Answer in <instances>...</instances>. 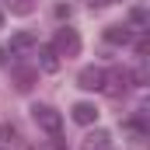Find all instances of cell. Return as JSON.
<instances>
[{"mask_svg": "<svg viewBox=\"0 0 150 150\" xmlns=\"http://www.w3.org/2000/svg\"><path fill=\"white\" fill-rule=\"evenodd\" d=\"M32 119L38 122V129H45L49 136H59V129H63V115L56 112L52 105H35L32 108Z\"/></svg>", "mask_w": 150, "mask_h": 150, "instance_id": "cell-1", "label": "cell"}, {"mask_svg": "<svg viewBox=\"0 0 150 150\" xmlns=\"http://www.w3.org/2000/svg\"><path fill=\"white\" fill-rule=\"evenodd\" d=\"M52 52L56 56H77L80 52V35H77L74 28H59L56 38H52Z\"/></svg>", "mask_w": 150, "mask_h": 150, "instance_id": "cell-2", "label": "cell"}, {"mask_svg": "<svg viewBox=\"0 0 150 150\" xmlns=\"http://www.w3.org/2000/svg\"><path fill=\"white\" fill-rule=\"evenodd\" d=\"M129 87V70H122V67H115V70H105V80H101V91H108V94H122Z\"/></svg>", "mask_w": 150, "mask_h": 150, "instance_id": "cell-3", "label": "cell"}, {"mask_svg": "<svg viewBox=\"0 0 150 150\" xmlns=\"http://www.w3.org/2000/svg\"><path fill=\"white\" fill-rule=\"evenodd\" d=\"M11 80H14V87L18 91H32L38 84V67H11Z\"/></svg>", "mask_w": 150, "mask_h": 150, "instance_id": "cell-4", "label": "cell"}, {"mask_svg": "<svg viewBox=\"0 0 150 150\" xmlns=\"http://www.w3.org/2000/svg\"><path fill=\"white\" fill-rule=\"evenodd\" d=\"M101 80H105V70H101V67H84V70L77 74V87H84V91H101Z\"/></svg>", "mask_w": 150, "mask_h": 150, "instance_id": "cell-5", "label": "cell"}, {"mask_svg": "<svg viewBox=\"0 0 150 150\" xmlns=\"http://www.w3.org/2000/svg\"><path fill=\"white\" fill-rule=\"evenodd\" d=\"M94 119H98V108H94L91 101H77L74 105V122L77 126H91Z\"/></svg>", "mask_w": 150, "mask_h": 150, "instance_id": "cell-6", "label": "cell"}, {"mask_svg": "<svg viewBox=\"0 0 150 150\" xmlns=\"http://www.w3.org/2000/svg\"><path fill=\"white\" fill-rule=\"evenodd\" d=\"M105 38H108L112 45H129L133 32H129V25H108V28H105Z\"/></svg>", "mask_w": 150, "mask_h": 150, "instance_id": "cell-7", "label": "cell"}, {"mask_svg": "<svg viewBox=\"0 0 150 150\" xmlns=\"http://www.w3.org/2000/svg\"><path fill=\"white\" fill-rule=\"evenodd\" d=\"M32 45H38L35 32H18V35H11V52H25V49H32Z\"/></svg>", "mask_w": 150, "mask_h": 150, "instance_id": "cell-8", "label": "cell"}, {"mask_svg": "<svg viewBox=\"0 0 150 150\" xmlns=\"http://www.w3.org/2000/svg\"><path fill=\"white\" fill-rule=\"evenodd\" d=\"M84 150H108V133H105V129H94V133L84 140Z\"/></svg>", "mask_w": 150, "mask_h": 150, "instance_id": "cell-9", "label": "cell"}, {"mask_svg": "<svg viewBox=\"0 0 150 150\" xmlns=\"http://www.w3.org/2000/svg\"><path fill=\"white\" fill-rule=\"evenodd\" d=\"M38 67H42L45 74L59 70V59H56V52H52V49H38Z\"/></svg>", "mask_w": 150, "mask_h": 150, "instance_id": "cell-10", "label": "cell"}, {"mask_svg": "<svg viewBox=\"0 0 150 150\" xmlns=\"http://www.w3.org/2000/svg\"><path fill=\"white\" fill-rule=\"evenodd\" d=\"M147 80H150V70H147V63H143V67H136V70L129 74V84H140V87H143Z\"/></svg>", "mask_w": 150, "mask_h": 150, "instance_id": "cell-11", "label": "cell"}, {"mask_svg": "<svg viewBox=\"0 0 150 150\" xmlns=\"http://www.w3.org/2000/svg\"><path fill=\"white\" fill-rule=\"evenodd\" d=\"M129 25H136V28H143V25H147V11H143V7H136V11L129 14Z\"/></svg>", "mask_w": 150, "mask_h": 150, "instance_id": "cell-12", "label": "cell"}, {"mask_svg": "<svg viewBox=\"0 0 150 150\" xmlns=\"http://www.w3.org/2000/svg\"><path fill=\"white\" fill-rule=\"evenodd\" d=\"M0 140H7V143H11V140H18V126L4 122V126H0Z\"/></svg>", "mask_w": 150, "mask_h": 150, "instance_id": "cell-13", "label": "cell"}, {"mask_svg": "<svg viewBox=\"0 0 150 150\" xmlns=\"http://www.w3.org/2000/svg\"><path fill=\"white\" fill-rule=\"evenodd\" d=\"M56 18H70V4H59L56 7Z\"/></svg>", "mask_w": 150, "mask_h": 150, "instance_id": "cell-14", "label": "cell"}, {"mask_svg": "<svg viewBox=\"0 0 150 150\" xmlns=\"http://www.w3.org/2000/svg\"><path fill=\"white\" fill-rule=\"evenodd\" d=\"M0 28H4V11H0Z\"/></svg>", "mask_w": 150, "mask_h": 150, "instance_id": "cell-15", "label": "cell"}, {"mask_svg": "<svg viewBox=\"0 0 150 150\" xmlns=\"http://www.w3.org/2000/svg\"><path fill=\"white\" fill-rule=\"evenodd\" d=\"M56 150H67V147H63V143H56Z\"/></svg>", "mask_w": 150, "mask_h": 150, "instance_id": "cell-16", "label": "cell"}]
</instances>
